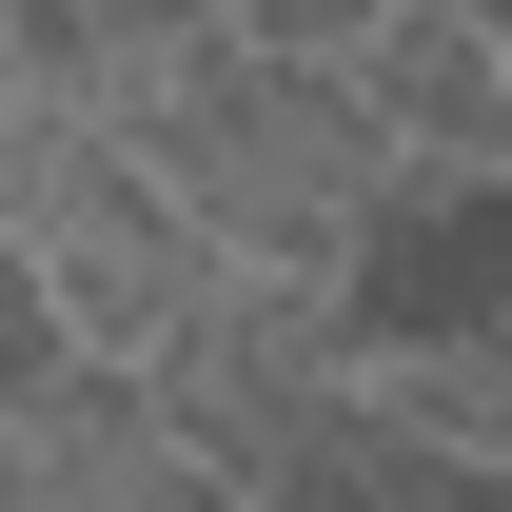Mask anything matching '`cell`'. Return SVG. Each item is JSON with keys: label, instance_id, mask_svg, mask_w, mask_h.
<instances>
[{"label": "cell", "instance_id": "6da1fadb", "mask_svg": "<svg viewBox=\"0 0 512 512\" xmlns=\"http://www.w3.org/2000/svg\"><path fill=\"white\" fill-rule=\"evenodd\" d=\"M138 119V158L217 217V237L256 256V276H335V256H375V217L414 197V158H394L375 79H355V40H256V20H197L178 60L99 79Z\"/></svg>", "mask_w": 512, "mask_h": 512}, {"label": "cell", "instance_id": "7a4b0ae2", "mask_svg": "<svg viewBox=\"0 0 512 512\" xmlns=\"http://www.w3.org/2000/svg\"><path fill=\"white\" fill-rule=\"evenodd\" d=\"M355 79H375V119L414 178H512V20H473V0H394L375 40H355Z\"/></svg>", "mask_w": 512, "mask_h": 512}, {"label": "cell", "instance_id": "3957f363", "mask_svg": "<svg viewBox=\"0 0 512 512\" xmlns=\"http://www.w3.org/2000/svg\"><path fill=\"white\" fill-rule=\"evenodd\" d=\"M237 20H256V40H375L394 0H237Z\"/></svg>", "mask_w": 512, "mask_h": 512}]
</instances>
